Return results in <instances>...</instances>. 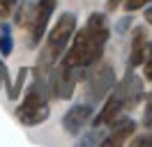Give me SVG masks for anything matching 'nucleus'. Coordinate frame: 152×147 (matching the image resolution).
<instances>
[{
    "instance_id": "a211bd4d",
    "label": "nucleus",
    "mask_w": 152,
    "mask_h": 147,
    "mask_svg": "<svg viewBox=\"0 0 152 147\" xmlns=\"http://www.w3.org/2000/svg\"><path fill=\"white\" fill-rule=\"evenodd\" d=\"M129 16H132V14H129ZM129 16H124V18H120V21H118V25H115V30H118V32H124V30L129 28V21H132Z\"/></svg>"
},
{
    "instance_id": "20e7f679",
    "label": "nucleus",
    "mask_w": 152,
    "mask_h": 147,
    "mask_svg": "<svg viewBox=\"0 0 152 147\" xmlns=\"http://www.w3.org/2000/svg\"><path fill=\"white\" fill-rule=\"evenodd\" d=\"M86 101L90 103H99L108 97V92L115 87V69L111 67L108 62H104V57L99 60L97 64H92L88 69V76H86Z\"/></svg>"
},
{
    "instance_id": "1a4fd4ad",
    "label": "nucleus",
    "mask_w": 152,
    "mask_h": 147,
    "mask_svg": "<svg viewBox=\"0 0 152 147\" xmlns=\"http://www.w3.org/2000/svg\"><path fill=\"white\" fill-rule=\"evenodd\" d=\"M14 51V37H12V28L7 21H0V55L10 57Z\"/></svg>"
},
{
    "instance_id": "6e6552de",
    "label": "nucleus",
    "mask_w": 152,
    "mask_h": 147,
    "mask_svg": "<svg viewBox=\"0 0 152 147\" xmlns=\"http://www.w3.org/2000/svg\"><path fill=\"white\" fill-rule=\"evenodd\" d=\"M148 44H150V35L145 25H136L132 30V44H129V69L141 67L148 53Z\"/></svg>"
},
{
    "instance_id": "f3484780",
    "label": "nucleus",
    "mask_w": 152,
    "mask_h": 147,
    "mask_svg": "<svg viewBox=\"0 0 152 147\" xmlns=\"http://www.w3.org/2000/svg\"><path fill=\"white\" fill-rule=\"evenodd\" d=\"M10 83V76H7V67L2 62V55H0V92H2V85Z\"/></svg>"
},
{
    "instance_id": "dca6fc26",
    "label": "nucleus",
    "mask_w": 152,
    "mask_h": 147,
    "mask_svg": "<svg viewBox=\"0 0 152 147\" xmlns=\"http://www.w3.org/2000/svg\"><path fill=\"white\" fill-rule=\"evenodd\" d=\"M143 127L148 129V131H152V94L148 97L145 108H143Z\"/></svg>"
},
{
    "instance_id": "aec40b11",
    "label": "nucleus",
    "mask_w": 152,
    "mask_h": 147,
    "mask_svg": "<svg viewBox=\"0 0 152 147\" xmlns=\"http://www.w3.org/2000/svg\"><path fill=\"white\" fill-rule=\"evenodd\" d=\"M120 5H122V0H106V9H108V12H113V9H118Z\"/></svg>"
},
{
    "instance_id": "9b49d317",
    "label": "nucleus",
    "mask_w": 152,
    "mask_h": 147,
    "mask_svg": "<svg viewBox=\"0 0 152 147\" xmlns=\"http://www.w3.org/2000/svg\"><path fill=\"white\" fill-rule=\"evenodd\" d=\"M78 145H102V140H104V131H99V127H95L92 131H88V133H78Z\"/></svg>"
},
{
    "instance_id": "423d86ee",
    "label": "nucleus",
    "mask_w": 152,
    "mask_h": 147,
    "mask_svg": "<svg viewBox=\"0 0 152 147\" xmlns=\"http://www.w3.org/2000/svg\"><path fill=\"white\" fill-rule=\"evenodd\" d=\"M92 117H95V103H90V101L74 103L62 117V129L69 136H78L88 124H92Z\"/></svg>"
},
{
    "instance_id": "7ed1b4c3",
    "label": "nucleus",
    "mask_w": 152,
    "mask_h": 147,
    "mask_svg": "<svg viewBox=\"0 0 152 147\" xmlns=\"http://www.w3.org/2000/svg\"><path fill=\"white\" fill-rule=\"evenodd\" d=\"M14 115L23 127H39L51 117V94L42 78L37 76L32 78V83L23 92V99L16 106Z\"/></svg>"
},
{
    "instance_id": "f03ea898",
    "label": "nucleus",
    "mask_w": 152,
    "mask_h": 147,
    "mask_svg": "<svg viewBox=\"0 0 152 147\" xmlns=\"http://www.w3.org/2000/svg\"><path fill=\"white\" fill-rule=\"evenodd\" d=\"M76 23H78V16H76L74 12H62L58 16L53 28L46 32L44 46H42L37 64H35V74H44L51 64H56L65 55L67 46H69V41H72V37L76 32Z\"/></svg>"
},
{
    "instance_id": "9d476101",
    "label": "nucleus",
    "mask_w": 152,
    "mask_h": 147,
    "mask_svg": "<svg viewBox=\"0 0 152 147\" xmlns=\"http://www.w3.org/2000/svg\"><path fill=\"white\" fill-rule=\"evenodd\" d=\"M28 74H30L28 67H21L19 71H16V78H14V83L10 85V99H19L21 87H23V85H26V81H28Z\"/></svg>"
},
{
    "instance_id": "39448f33",
    "label": "nucleus",
    "mask_w": 152,
    "mask_h": 147,
    "mask_svg": "<svg viewBox=\"0 0 152 147\" xmlns=\"http://www.w3.org/2000/svg\"><path fill=\"white\" fill-rule=\"evenodd\" d=\"M56 7H58V0H35L30 21H28V25H26L28 48H39V41L46 35L48 23H51L53 14H56Z\"/></svg>"
},
{
    "instance_id": "f257e3e1",
    "label": "nucleus",
    "mask_w": 152,
    "mask_h": 147,
    "mask_svg": "<svg viewBox=\"0 0 152 147\" xmlns=\"http://www.w3.org/2000/svg\"><path fill=\"white\" fill-rule=\"evenodd\" d=\"M108 37H111V25H108L106 14L92 12L88 16L86 25L74 32L65 55L60 60L72 69H90L92 64H97L104 57Z\"/></svg>"
},
{
    "instance_id": "0eeeda50",
    "label": "nucleus",
    "mask_w": 152,
    "mask_h": 147,
    "mask_svg": "<svg viewBox=\"0 0 152 147\" xmlns=\"http://www.w3.org/2000/svg\"><path fill=\"white\" fill-rule=\"evenodd\" d=\"M108 131H106L104 140H102V145L111 147V145H129V140H132V136L136 133V122H134L132 117H124V115H120L118 119H113L111 124H108Z\"/></svg>"
},
{
    "instance_id": "2eb2a0df",
    "label": "nucleus",
    "mask_w": 152,
    "mask_h": 147,
    "mask_svg": "<svg viewBox=\"0 0 152 147\" xmlns=\"http://www.w3.org/2000/svg\"><path fill=\"white\" fill-rule=\"evenodd\" d=\"M152 0H122V7L127 14H134V12H138V9H145L150 5Z\"/></svg>"
},
{
    "instance_id": "ddd939ff",
    "label": "nucleus",
    "mask_w": 152,
    "mask_h": 147,
    "mask_svg": "<svg viewBox=\"0 0 152 147\" xmlns=\"http://www.w3.org/2000/svg\"><path fill=\"white\" fill-rule=\"evenodd\" d=\"M129 145L134 147H152V131H145V133H134Z\"/></svg>"
},
{
    "instance_id": "6ab92c4d",
    "label": "nucleus",
    "mask_w": 152,
    "mask_h": 147,
    "mask_svg": "<svg viewBox=\"0 0 152 147\" xmlns=\"http://www.w3.org/2000/svg\"><path fill=\"white\" fill-rule=\"evenodd\" d=\"M143 16H145V23L148 25H152V2L145 7V12H143Z\"/></svg>"
},
{
    "instance_id": "4468645a",
    "label": "nucleus",
    "mask_w": 152,
    "mask_h": 147,
    "mask_svg": "<svg viewBox=\"0 0 152 147\" xmlns=\"http://www.w3.org/2000/svg\"><path fill=\"white\" fill-rule=\"evenodd\" d=\"M21 0H0V21H7L14 14V9Z\"/></svg>"
},
{
    "instance_id": "f8f14e48",
    "label": "nucleus",
    "mask_w": 152,
    "mask_h": 147,
    "mask_svg": "<svg viewBox=\"0 0 152 147\" xmlns=\"http://www.w3.org/2000/svg\"><path fill=\"white\" fill-rule=\"evenodd\" d=\"M141 71H143V81L152 83V37H150V44H148L145 60H143V64H141Z\"/></svg>"
}]
</instances>
